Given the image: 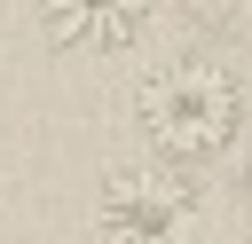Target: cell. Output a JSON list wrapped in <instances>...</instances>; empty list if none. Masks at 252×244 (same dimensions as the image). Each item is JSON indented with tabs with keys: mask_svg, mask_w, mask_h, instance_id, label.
Here are the masks:
<instances>
[{
	"mask_svg": "<svg viewBox=\"0 0 252 244\" xmlns=\"http://www.w3.org/2000/svg\"><path fill=\"white\" fill-rule=\"evenodd\" d=\"M39 16H47V39H55V47L110 55V47H134V39H142L150 0H39Z\"/></svg>",
	"mask_w": 252,
	"mask_h": 244,
	"instance_id": "obj_3",
	"label": "cell"
},
{
	"mask_svg": "<svg viewBox=\"0 0 252 244\" xmlns=\"http://www.w3.org/2000/svg\"><path fill=\"white\" fill-rule=\"evenodd\" d=\"M134 118H142L158 157H213L244 126V87H236V71H220L205 55H173L142 79Z\"/></svg>",
	"mask_w": 252,
	"mask_h": 244,
	"instance_id": "obj_1",
	"label": "cell"
},
{
	"mask_svg": "<svg viewBox=\"0 0 252 244\" xmlns=\"http://www.w3.org/2000/svg\"><path fill=\"white\" fill-rule=\"evenodd\" d=\"M94 228H102V244H197L205 213H197V189L173 165H118L102 181Z\"/></svg>",
	"mask_w": 252,
	"mask_h": 244,
	"instance_id": "obj_2",
	"label": "cell"
}]
</instances>
